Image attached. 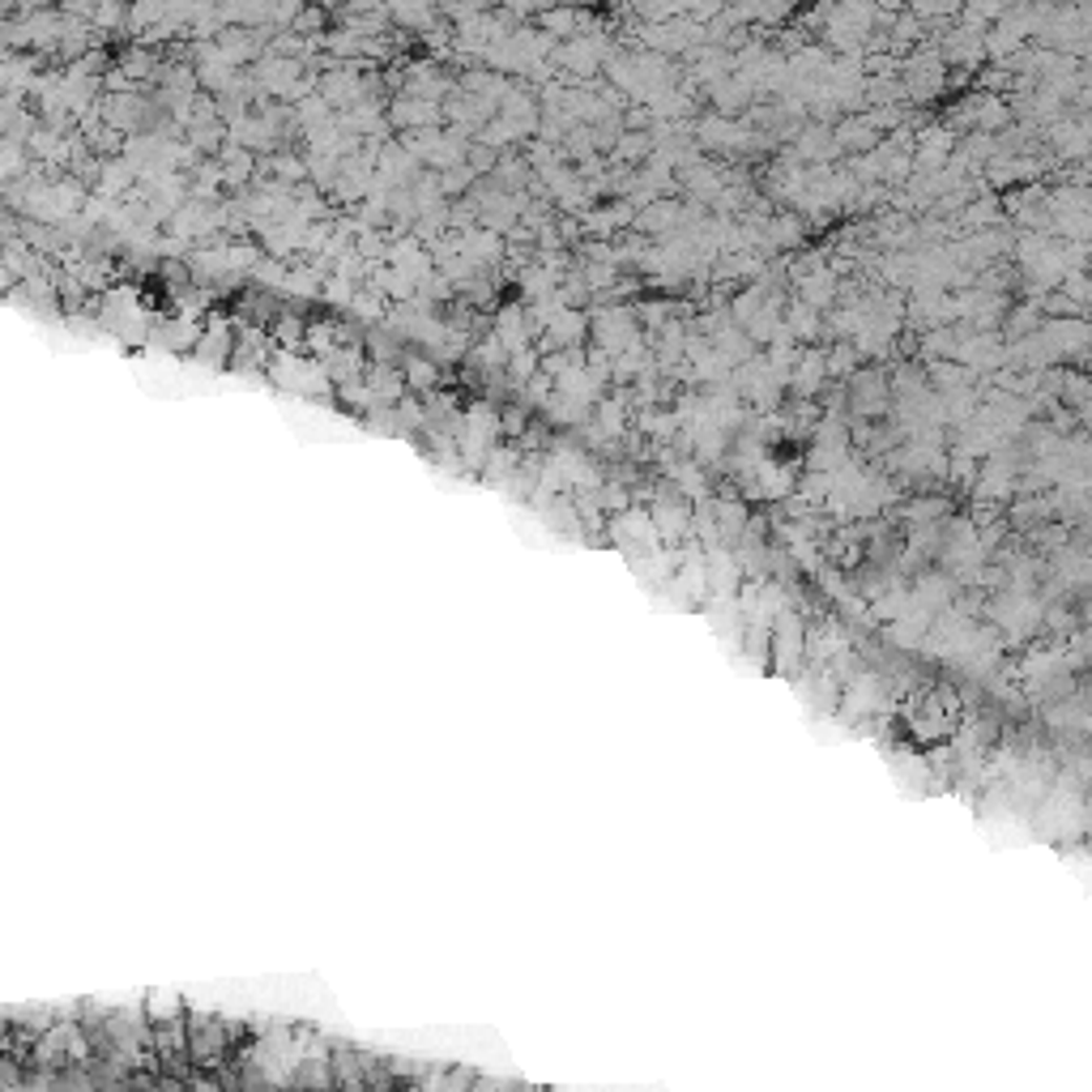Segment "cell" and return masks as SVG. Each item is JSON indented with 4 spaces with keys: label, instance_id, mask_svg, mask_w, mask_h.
Returning <instances> with one entry per match:
<instances>
[{
    "label": "cell",
    "instance_id": "cell-1",
    "mask_svg": "<svg viewBox=\"0 0 1092 1092\" xmlns=\"http://www.w3.org/2000/svg\"><path fill=\"white\" fill-rule=\"evenodd\" d=\"M594 342H598V350H602L606 359L623 355L627 346H636V342H640V329H636V316H631L627 307L602 312V316L594 320Z\"/></svg>",
    "mask_w": 1092,
    "mask_h": 1092
},
{
    "label": "cell",
    "instance_id": "cell-2",
    "mask_svg": "<svg viewBox=\"0 0 1092 1092\" xmlns=\"http://www.w3.org/2000/svg\"><path fill=\"white\" fill-rule=\"evenodd\" d=\"M649 521L658 530L662 542H679L687 530H691V512H687V499L675 495V491H662L654 495V508H649Z\"/></svg>",
    "mask_w": 1092,
    "mask_h": 1092
},
{
    "label": "cell",
    "instance_id": "cell-3",
    "mask_svg": "<svg viewBox=\"0 0 1092 1092\" xmlns=\"http://www.w3.org/2000/svg\"><path fill=\"white\" fill-rule=\"evenodd\" d=\"M611 534L619 538V547H649V551L662 547V538H658V530H654V521H649V512L636 508V504L611 521Z\"/></svg>",
    "mask_w": 1092,
    "mask_h": 1092
},
{
    "label": "cell",
    "instance_id": "cell-4",
    "mask_svg": "<svg viewBox=\"0 0 1092 1092\" xmlns=\"http://www.w3.org/2000/svg\"><path fill=\"white\" fill-rule=\"evenodd\" d=\"M495 431H499V419L483 406L478 414H470V423H466V435H462V448H466V457H470V466H478L487 453H491V440H495Z\"/></svg>",
    "mask_w": 1092,
    "mask_h": 1092
},
{
    "label": "cell",
    "instance_id": "cell-5",
    "mask_svg": "<svg viewBox=\"0 0 1092 1092\" xmlns=\"http://www.w3.org/2000/svg\"><path fill=\"white\" fill-rule=\"evenodd\" d=\"M823 376H828L823 355H819V350H802L798 363L790 367V389H794L798 398H815V393L823 389Z\"/></svg>",
    "mask_w": 1092,
    "mask_h": 1092
},
{
    "label": "cell",
    "instance_id": "cell-6",
    "mask_svg": "<svg viewBox=\"0 0 1092 1092\" xmlns=\"http://www.w3.org/2000/svg\"><path fill=\"white\" fill-rule=\"evenodd\" d=\"M576 73H594V64H598V43L594 39H576V43H568L563 51H559Z\"/></svg>",
    "mask_w": 1092,
    "mask_h": 1092
},
{
    "label": "cell",
    "instance_id": "cell-7",
    "mask_svg": "<svg viewBox=\"0 0 1092 1092\" xmlns=\"http://www.w3.org/2000/svg\"><path fill=\"white\" fill-rule=\"evenodd\" d=\"M786 334H790V338H794V334H798V338H815V334H819V312L798 303V307L790 312V325H786Z\"/></svg>",
    "mask_w": 1092,
    "mask_h": 1092
},
{
    "label": "cell",
    "instance_id": "cell-8",
    "mask_svg": "<svg viewBox=\"0 0 1092 1092\" xmlns=\"http://www.w3.org/2000/svg\"><path fill=\"white\" fill-rule=\"evenodd\" d=\"M823 367H828V376H854V367H858V350H854V342H841L837 350H832V355L823 359Z\"/></svg>",
    "mask_w": 1092,
    "mask_h": 1092
},
{
    "label": "cell",
    "instance_id": "cell-9",
    "mask_svg": "<svg viewBox=\"0 0 1092 1092\" xmlns=\"http://www.w3.org/2000/svg\"><path fill=\"white\" fill-rule=\"evenodd\" d=\"M943 508H947V499H914V504H909V517H914V521H935Z\"/></svg>",
    "mask_w": 1092,
    "mask_h": 1092
},
{
    "label": "cell",
    "instance_id": "cell-10",
    "mask_svg": "<svg viewBox=\"0 0 1092 1092\" xmlns=\"http://www.w3.org/2000/svg\"><path fill=\"white\" fill-rule=\"evenodd\" d=\"M572 22H576V14H547V30H559V35H568V30H572Z\"/></svg>",
    "mask_w": 1092,
    "mask_h": 1092
},
{
    "label": "cell",
    "instance_id": "cell-11",
    "mask_svg": "<svg viewBox=\"0 0 1092 1092\" xmlns=\"http://www.w3.org/2000/svg\"><path fill=\"white\" fill-rule=\"evenodd\" d=\"M499 427H504V431H521V427H526V414H521V410H508V414L499 419Z\"/></svg>",
    "mask_w": 1092,
    "mask_h": 1092
}]
</instances>
